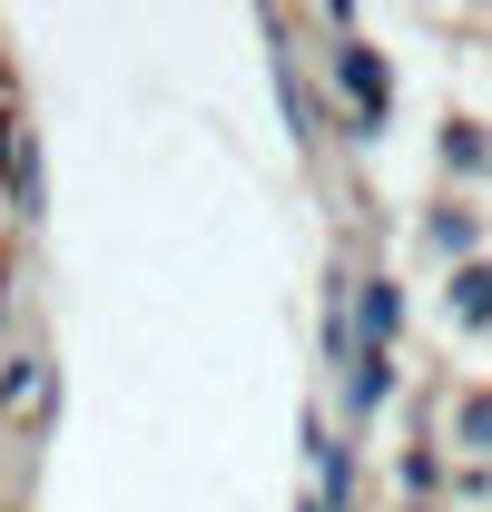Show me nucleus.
Instances as JSON below:
<instances>
[{"label": "nucleus", "instance_id": "9b49d317", "mask_svg": "<svg viewBox=\"0 0 492 512\" xmlns=\"http://www.w3.org/2000/svg\"><path fill=\"white\" fill-rule=\"evenodd\" d=\"M10 227H40V207H50V148H40V128L20 138V168H10Z\"/></svg>", "mask_w": 492, "mask_h": 512}, {"label": "nucleus", "instance_id": "39448f33", "mask_svg": "<svg viewBox=\"0 0 492 512\" xmlns=\"http://www.w3.org/2000/svg\"><path fill=\"white\" fill-rule=\"evenodd\" d=\"M433 404H443V434L433 444L453 453V463H492V375H453Z\"/></svg>", "mask_w": 492, "mask_h": 512}, {"label": "nucleus", "instance_id": "f8f14e48", "mask_svg": "<svg viewBox=\"0 0 492 512\" xmlns=\"http://www.w3.org/2000/svg\"><path fill=\"white\" fill-rule=\"evenodd\" d=\"M20 138H30V119L0 99V188H10V168H20Z\"/></svg>", "mask_w": 492, "mask_h": 512}, {"label": "nucleus", "instance_id": "6e6552de", "mask_svg": "<svg viewBox=\"0 0 492 512\" xmlns=\"http://www.w3.org/2000/svg\"><path fill=\"white\" fill-rule=\"evenodd\" d=\"M50 404H60V365H50L40 345H10V355H0V424H10V414L50 424Z\"/></svg>", "mask_w": 492, "mask_h": 512}, {"label": "nucleus", "instance_id": "0eeeda50", "mask_svg": "<svg viewBox=\"0 0 492 512\" xmlns=\"http://www.w3.org/2000/svg\"><path fill=\"white\" fill-rule=\"evenodd\" d=\"M394 384H404V355H394V345H355V375L335 384V404H345V434H365L374 414L394 404Z\"/></svg>", "mask_w": 492, "mask_h": 512}, {"label": "nucleus", "instance_id": "423d86ee", "mask_svg": "<svg viewBox=\"0 0 492 512\" xmlns=\"http://www.w3.org/2000/svg\"><path fill=\"white\" fill-rule=\"evenodd\" d=\"M404 325H414V296H404V276H394V266H355V335L404 355Z\"/></svg>", "mask_w": 492, "mask_h": 512}, {"label": "nucleus", "instance_id": "7ed1b4c3", "mask_svg": "<svg viewBox=\"0 0 492 512\" xmlns=\"http://www.w3.org/2000/svg\"><path fill=\"white\" fill-rule=\"evenodd\" d=\"M414 237H424V256L433 266H443V276H453V266H473V256H483V237H492V207L483 197H433L424 217H414Z\"/></svg>", "mask_w": 492, "mask_h": 512}, {"label": "nucleus", "instance_id": "f257e3e1", "mask_svg": "<svg viewBox=\"0 0 492 512\" xmlns=\"http://www.w3.org/2000/svg\"><path fill=\"white\" fill-rule=\"evenodd\" d=\"M325 99H335V128L374 148L384 128H394V99H404V69L394 50H374L365 30H345V40H325Z\"/></svg>", "mask_w": 492, "mask_h": 512}, {"label": "nucleus", "instance_id": "9d476101", "mask_svg": "<svg viewBox=\"0 0 492 512\" xmlns=\"http://www.w3.org/2000/svg\"><path fill=\"white\" fill-rule=\"evenodd\" d=\"M394 483H404V512H433V493L453 483V453L433 444V434H424V444H404V453H394Z\"/></svg>", "mask_w": 492, "mask_h": 512}, {"label": "nucleus", "instance_id": "20e7f679", "mask_svg": "<svg viewBox=\"0 0 492 512\" xmlns=\"http://www.w3.org/2000/svg\"><path fill=\"white\" fill-rule=\"evenodd\" d=\"M433 168H443V188H453V197L492 188V119L443 109V119H433Z\"/></svg>", "mask_w": 492, "mask_h": 512}, {"label": "nucleus", "instance_id": "1a4fd4ad", "mask_svg": "<svg viewBox=\"0 0 492 512\" xmlns=\"http://www.w3.org/2000/svg\"><path fill=\"white\" fill-rule=\"evenodd\" d=\"M443 325L453 335H492V256H473V266L443 276Z\"/></svg>", "mask_w": 492, "mask_h": 512}, {"label": "nucleus", "instance_id": "f03ea898", "mask_svg": "<svg viewBox=\"0 0 492 512\" xmlns=\"http://www.w3.org/2000/svg\"><path fill=\"white\" fill-rule=\"evenodd\" d=\"M355 493H365V453H355V434L306 404V503H296V512H355Z\"/></svg>", "mask_w": 492, "mask_h": 512}]
</instances>
